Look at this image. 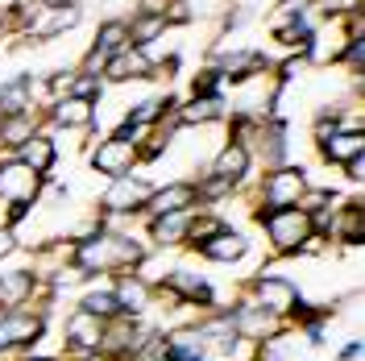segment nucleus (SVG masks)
Wrapping results in <instances>:
<instances>
[{
  "label": "nucleus",
  "instance_id": "1",
  "mask_svg": "<svg viewBox=\"0 0 365 361\" xmlns=\"http://www.w3.org/2000/svg\"><path fill=\"white\" fill-rule=\"evenodd\" d=\"M75 262H79V270H113V266H141L145 262V253L137 241L129 237H120V233H91L83 245L75 249Z\"/></svg>",
  "mask_w": 365,
  "mask_h": 361
},
{
  "label": "nucleus",
  "instance_id": "2",
  "mask_svg": "<svg viewBox=\"0 0 365 361\" xmlns=\"http://www.w3.org/2000/svg\"><path fill=\"white\" fill-rule=\"evenodd\" d=\"M266 233H270L278 253H295L312 237V216L303 208H274L270 216H266Z\"/></svg>",
  "mask_w": 365,
  "mask_h": 361
},
{
  "label": "nucleus",
  "instance_id": "3",
  "mask_svg": "<svg viewBox=\"0 0 365 361\" xmlns=\"http://www.w3.org/2000/svg\"><path fill=\"white\" fill-rule=\"evenodd\" d=\"M38 179L42 175H34L21 158L0 162V200H9L13 208H29L38 200Z\"/></svg>",
  "mask_w": 365,
  "mask_h": 361
},
{
  "label": "nucleus",
  "instance_id": "4",
  "mask_svg": "<svg viewBox=\"0 0 365 361\" xmlns=\"http://www.w3.org/2000/svg\"><path fill=\"white\" fill-rule=\"evenodd\" d=\"M303 187H307V175L299 166H274L266 175V200H270V208H295Z\"/></svg>",
  "mask_w": 365,
  "mask_h": 361
},
{
  "label": "nucleus",
  "instance_id": "5",
  "mask_svg": "<svg viewBox=\"0 0 365 361\" xmlns=\"http://www.w3.org/2000/svg\"><path fill=\"white\" fill-rule=\"evenodd\" d=\"M257 303L274 312V316H282V312H299L303 303H299V291L287 283V278H270V274H262L257 278Z\"/></svg>",
  "mask_w": 365,
  "mask_h": 361
},
{
  "label": "nucleus",
  "instance_id": "6",
  "mask_svg": "<svg viewBox=\"0 0 365 361\" xmlns=\"http://www.w3.org/2000/svg\"><path fill=\"white\" fill-rule=\"evenodd\" d=\"M154 191H150V183L137 179V175H120V179L113 183V191L104 195V208L108 212H133V208H145V200H150Z\"/></svg>",
  "mask_w": 365,
  "mask_h": 361
},
{
  "label": "nucleus",
  "instance_id": "7",
  "mask_svg": "<svg viewBox=\"0 0 365 361\" xmlns=\"http://www.w3.org/2000/svg\"><path fill=\"white\" fill-rule=\"evenodd\" d=\"M46 328H42V316H25V312H4L0 316V349H13V345H29L38 340Z\"/></svg>",
  "mask_w": 365,
  "mask_h": 361
},
{
  "label": "nucleus",
  "instance_id": "8",
  "mask_svg": "<svg viewBox=\"0 0 365 361\" xmlns=\"http://www.w3.org/2000/svg\"><path fill=\"white\" fill-rule=\"evenodd\" d=\"M204 357H207L204 328H182L170 340H162V361H204Z\"/></svg>",
  "mask_w": 365,
  "mask_h": 361
},
{
  "label": "nucleus",
  "instance_id": "9",
  "mask_svg": "<svg viewBox=\"0 0 365 361\" xmlns=\"http://www.w3.org/2000/svg\"><path fill=\"white\" fill-rule=\"evenodd\" d=\"M137 162V150L133 141H120V137H108L100 150H96V171H104V175H113V179H120V175H129Z\"/></svg>",
  "mask_w": 365,
  "mask_h": 361
},
{
  "label": "nucleus",
  "instance_id": "10",
  "mask_svg": "<svg viewBox=\"0 0 365 361\" xmlns=\"http://www.w3.org/2000/svg\"><path fill=\"white\" fill-rule=\"evenodd\" d=\"M104 332H108L104 320L91 316V312H83V307L67 320V340L75 345V349H88V353L91 349H100V345H104Z\"/></svg>",
  "mask_w": 365,
  "mask_h": 361
},
{
  "label": "nucleus",
  "instance_id": "11",
  "mask_svg": "<svg viewBox=\"0 0 365 361\" xmlns=\"http://www.w3.org/2000/svg\"><path fill=\"white\" fill-rule=\"evenodd\" d=\"M200 249H204V258H212V262H237L241 253H245V237L237 233V228H216V233H207V237H200Z\"/></svg>",
  "mask_w": 365,
  "mask_h": 361
},
{
  "label": "nucleus",
  "instance_id": "12",
  "mask_svg": "<svg viewBox=\"0 0 365 361\" xmlns=\"http://www.w3.org/2000/svg\"><path fill=\"white\" fill-rule=\"evenodd\" d=\"M319 150L328 162H353L357 154H365V133L361 129H336L319 141Z\"/></svg>",
  "mask_w": 365,
  "mask_h": 361
},
{
  "label": "nucleus",
  "instance_id": "13",
  "mask_svg": "<svg viewBox=\"0 0 365 361\" xmlns=\"http://www.w3.org/2000/svg\"><path fill=\"white\" fill-rule=\"evenodd\" d=\"M195 200H200V195H195V187H191V183H170V187H162L158 195H150L145 208H150L154 216H162V212H187Z\"/></svg>",
  "mask_w": 365,
  "mask_h": 361
},
{
  "label": "nucleus",
  "instance_id": "14",
  "mask_svg": "<svg viewBox=\"0 0 365 361\" xmlns=\"http://www.w3.org/2000/svg\"><path fill=\"white\" fill-rule=\"evenodd\" d=\"M133 75H154L150 59H145L141 50H120L116 59H108V63H104V79H113V83H120V79H133Z\"/></svg>",
  "mask_w": 365,
  "mask_h": 361
},
{
  "label": "nucleus",
  "instance_id": "15",
  "mask_svg": "<svg viewBox=\"0 0 365 361\" xmlns=\"http://www.w3.org/2000/svg\"><path fill=\"white\" fill-rule=\"evenodd\" d=\"M232 328H241L245 337H274L278 316L266 307H232Z\"/></svg>",
  "mask_w": 365,
  "mask_h": 361
},
{
  "label": "nucleus",
  "instance_id": "16",
  "mask_svg": "<svg viewBox=\"0 0 365 361\" xmlns=\"http://www.w3.org/2000/svg\"><path fill=\"white\" fill-rule=\"evenodd\" d=\"M212 71L220 75V79H245V75H253V71H266V59L262 54H220L216 63H212Z\"/></svg>",
  "mask_w": 365,
  "mask_h": 361
},
{
  "label": "nucleus",
  "instance_id": "17",
  "mask_svg": "<svg viewBox=\"0 0 365 361\" xmlns=\"http://www.w3.org/2000/svg\"><path fill=\"white\" fill-rule=\"evenodd\" d=\"M150 233H154V241H158V245L182 241V237L191 233V216H187V212H162V216H154Z\"/></svg>",
  "mask_w": 365,
  "mask_h": 361
},
{
  "label": "nucleus",
  "instance_id": "18",
  "mask_svg": "<svg viewBox=\"0 0 365 361\" xmlns=\"http://www.w3.org/2000/svg\"><path fill=\"white\" fill-rule=\"evenodd\" d=\"M25 91H34V79H29V75L0 83V113H4V121L25 113V104H29V96H25Z\"/></svg>",
  "mask_w": 365,
  "mask_h": 361
},
{
  "label": "nucleus",
  "instance_id": "19",
  "mask_svg": "<svg viewBox=\"0 0 365 361\" xmlns=\"http://www.w3.org/2000/svg\"><path fill=\"white\" fill-rule=\"evenodd\" d=\"M29 291H34V274H29V270L0 274V307H4V312H13Z\"/></svg>",
  "mask_w": 365,
  "mask_h": 361
},
{
  "label": "nucleus",
  "instance_id": "20",
  "mask_svg": "<svg viewBox=\"0 0 365 361\" xmlns=\"http://www.w3.org/2000/svg\"><path fill=\"white\" fill-rule=\"evenodd\" d=\"M166 287L179 291L182 299H191V303H212V287H207L200 274H191V270H175L170 278H166Z\"/></svg>",
  "mask_w": 365,
  "mask_h": 361
},
{
  "label": "nucleus",
  "instance_id": "21",
  "mask_svg": "<svg viewBox=\"0 0 365 361\" xmlns=\"http://www.w3.org/2000/svg\"><path fill=\"white\" fill-rule=\"evenodd\" d=\"M245 171H250V150L232 141V146H228L225 154L216 158V171H212V175H216V179H228V183H237V179H245Z\"/></svg>",
  "mask_w": 365,
  "mask_h": 361
},
{
  "label": "nucleus",
  "instance_id": "22",
  "mask_svg": "<svg viewBox=\"0 0 365 361\" xmlns=\"http://www.w3.org/2000/svg\"><path fill=\"white\" fill-rule=\"evenodd\" d=\"M21 162L34 175H46V171L54 166V146H50V137H29L21 146Z\"/></svg>",
  "mask_w": 365,
  "mask_h": 361
},
{
  "label": "nucleus",
  "instance_id": "23",
  "mask_svg": "<svg viewBox=\"0 0 365 361\" xmlns=\"http://www.w3.org/2000/svg\"><path fill=\"white\" fill-rule=\"evenodd\" d=\"M75 21H79V9H54L50 17H42V21H34L29 29H34L38 38H50V34H63V29H71Z\"/></svg>",
  "mask_w": 365,
  "mask_h": 361
},
{
  "label": "nucleus",
  "instance_id": "24",
  "mask_svg": "<svg viewBox=\"0 0 365 361\" xmlns=\"http://www.w3.org/2000/svg\"><path fill=\"white\" fill-rule=\"evenodd\" d=\"M54 121L58 125H91V104L88 100H75V96L71 100H58L54 104Z\"/></svg>",
  "mask_w": 365,
  "mask_h": 361
},
{
  "label": "nucleus",
  "instance_id": "25",
  "mask_svg": "<svg viewBox=\"0 0 365 361\" xmlns=\"http://www.w3.org/2000/svg\"><path fill=\"white\" fill-rule=\"evenodd\" d=\"M162 29H166V17H162V13H145V17H137V21L129 25V42L145 46V42H154Z\"/></svg>",
  "mask_w": 365,
  "mask_h": 361
},
{
  "label": "nucleus",
  "instance_id": "26",
  "mask_svg": "<svg viewBox=\"0 0 365 361\" xmlns=\"http://www.w3.org/2000/svg\"><path fill=\"white\" fill-rule=\"evenodd\" d=\"M145 283H137V278H125L120 287H116V303H120V312H141L145 307Z\"/></svg>",
  "mask_w": 365,
  "mask_h": 361
},
{
  "label": "nucleus",
  "instance_id": "27",
  "mask_svg": "<svg viewBox=\"0 0 365 361\" xmlns=\"http://www.w3.org/2000/svg\"><path fill=\"white\" fill-rule=\"evenodd\" d=\"M83 312H91V316L108 320L120 312V303H116V291H88L83 295Z\"/></svg>",
  "mask_w": 365,
  "mask_h": 361
},
{
  "label": "nucleus",
  "instance_id": "28",
  "mask_svg": "<svg viewBox=\"0 0 365 361\" xmlns=\"http://www.w3.org/2000/svg\"><path fill=\"white\" fill-rule=\"evenodd\" d=\"M29 137H38V133H34V125H29L25 116H9V121L0 125V141H4V146H17V150H21Z\"/></svg>",
  "mask_w": 365,
  "mask_h": 361
},
{
  "label": "nucleus",
  "instance_id": "29",
  "mask_svg": "<svg viewBox=\"0 0 365 361\" xmlns=\"http://www.w3.org/2000/svg\"><path fill=\"white\" fill-rule=\"evenodd\" d=\"M212 116H220V96H200V100H191L187 108H182V121L187 125H195V121H212Z\"/></svg>",
  "mask_w": 365,
  "mask_h": 361
},
{
  "label": "nucleus",
  "instance_id": "30",
  "mask_svg": "<svg viewBox=\"0 0 365 361\" xmlns=\"http://www.w3.org/2000/svg\"><path fill=\"white\" fill-rule=\"evenodd\" d=\"M274 38H278V42H287V46H312V25L303 21V17H295V21L282 25Z\"/></svg>",
  "mask_w": 365,
  "mask_h": 361
},
{
  "label": "nucleus",
  "instance_id": "31",
  "mask_svg": "<svg viewBox=\"0 0 365 361\" xmlns=\"http://www.w3.org/2000/svg\"><path fill=\"white\" fill-rule=\"evenodd\" d=\"M262 361H291V337L287 332H274L262 349Z\"/></svg>",
  "mask_w": 365,
  "mask_h": 361
},
{
  "label": "nucleus",
  "instance_id": "32",
  "mask_svg": "<svg viewBox=\"0 0 365 361\" xmlns=\"http://www.w3.org/2000/svg\"><path fill=\"white\" fill-rule=\"evenodd\" d=\"M96 91H100V75H88V71H83V75H75V79H71V96H75V100H96Z\"/></svg>",
  "mask_w": 365,
  "mask_h": 361
},
{
  "label": "nucleus",
  "instance_id": "33",
  "mask_svg": "<svg viewBox=\"0 0 365 361\" xmlns=\"http://www.w3.org/2000/svg\"><path fill=\"white\" fill-rule=\"evenodd\" d=\"M228 191H232V183H228V179H216V175H212V179H207L204 187L195 191V195H200V200H212V203H216V200H225Z\"/></svg>",
  "mask_w": 365,
  "mask_h": 361
},
{
  "label": "nucleus",
  "instance_id": "34",
  "mask_svg": "<svg viewBox=\"0 0 365 361\" xmlns=\"http://www.w3.org/2000/svg\"><path fill=\"white\" fill-rule=\"evenodd\" d=\"M344 63L361 71V63H365V42H361V38H353V42H349V50H344Z\"/></svg>",
  "mask_w": 365,
  "mask_h": 361
},
{
  "label": "nucleus",
  "instance_id": "35",
  "mask_svg": "<svg viewBox=\"0 0 365 361\" xmlns=\"http://www.w3.org/2000/svg\"><path fill=\"white\" fill-rule=\"evenodd\" d=\"M344 166H349V179H353V183H361V179H365V154H357V158L344 162Z\"/></svg>",
  "mask_w": 365,
  "mask_h": 361
},
{
  "label": "nucleus",
  "instance_id": "36",
  "mask_svg": "<svg viewBox=\"0 0 365 361\" xmlns=\"http://www.w3.org/2000/svg\"><path fill=\"white\" fill-rule=\"evenodd\" d=\"M13 245H17V241H13V233H9V228H0V258H4Z\"/></svg>",
  "mask_w": 365,
  "mask_h": 361
},
{
  "label": "nucleus",
  "instance_id": "37",
  "mask_svg": "<svg viewBox=\"0 0 365 361\" xmlns=\"http://www.w3.org/2000/svg\"><path fill=\"white\" fill-rule=\"evenodd\" d=\"M46 9H75V0H42Z\"/></svg>",
  "mask_w": 365,
  "mask_h": 361
},
{
  "label": "nucleus",
  "instance_id": "38",
  "mask_svg": "<svg viewBox=\"0 0 365 361\" xmlns=\"http://www.w3.org/2000/svg\"><path fill=\"white\" fill-rule=\"evenodd\" d=\"M83 361H113V357H100V353H91V357H83Z\"/></svg>",
  "mask_w": 365,
  "mask_h": 361
},
{
  "label": "nucleus",
  "instance_id": "39",
  "mask_svg": "<svg viewBox=\"0 0 365 361\" xmlns=\"http://www.w3.org/2000/svg\"><path fill=\"white\" fill-rule=\"evenodd\" d=\"M25 361H54V357H25Z\"/></svg>",
  "mask_w": 365,
  "mask_h": 361
}]
</instances>
